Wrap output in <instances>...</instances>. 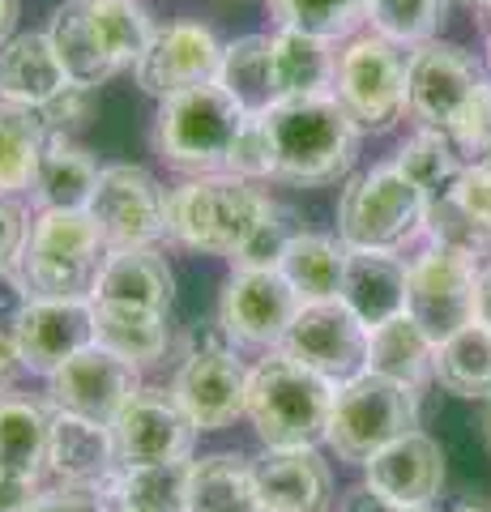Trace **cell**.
I'll return each mask as SVG.
<instances>
[{"instance_id":"cell-1","label":"cell","mask_w":491,"mask_h":512,"mask_svg":"<svg viewBox=\"0 0 491 512\" xmlns=\"http://www.w3.org/2000/svg\"><path fill=\"white\" fill-rule=\"evenodd\" d=\"M265 133L274 146V180L321 188L355 167L363 128L338 103V94H308L269 107Z\"/></svg>"},{"instance_id":"cell-2","label":"cell","mask_w":491,"mask_h":512,"mask_svg":"<svg viewBox=\"0 0 491 512\" xmlns=\"http://www.w3.org/2000/svg\"><path fill=\"white\" fill-rule=\"evenodd\" d=\"M338 389L287 350L248 367V423L265 448H316L329 436Z\"/></svg>"},{"instance_id":"cell-3","label":"cell","mask_w":491,"mask_h":512,"mask_svg":"<svg viewBox=\"0 0 491 512\" xmlns=\"http://www.w3.org/2000/svg\"><path fill=\"white\" fill-rule=\"evenodd\" d=\"M107 244L90 210H39L26 227L18 269L35 299H90Z\"/></svg>"},{"instance_id":"cell-4","label":"cell","mask_w":491,"mask_h":512,"mask_svg":"<svg viewBox=\"0 0 491 512\" xmlns=\"http://www.w3.org/2000/svg\"><path fill=\"white\" fill-rule=\"evenodd\" d=\"M248 124V111L223 86H197L176 99L158 103L154 120V154L167 167L188 175H223Z\"/></svg>"},{"instance_id":"cell-5","label":"cell","mask_w":491,"mask_h":512,"mask_svg":"<svg viewBox=\"0 0 491 512\" xmlns=\"http://www.w3.org/2000/svg\"><path fill=\"white\" fill-rule=\"evenodd\" d=\"M265 192L235 175H197L167 192V239L205 256H227L248 244L252 227L265 214Z\"/></svg>"},{"instance_id":"cell-6","label":"cell","mask_w":491,"mask_h":512,"mask_svg":"<svg viewBox=\"0 0 491 512\" xmlns=\"http://www.w3.org/2000/svg\"><path fill=\"white\" fill-rule=\"evenodd\" d=\"M427 201L398 167H372L342 188L338 239L351 252H402L423 235Z\"/></svg>"},{"instance_id":"cell-7","label":"cell","mask_w":491,"mask_h":512,"mask_svg":"<svg viewBox=\"0 0 491 512\" xmlns=\"http://www.w3.org/2000/svg\"><path fill=\"white\" fill-rule=\"evenodd\" d=\"M419 397L423 393L406 389V384L363 372L338 389L325 444L338 453V461L368 466L380 448L402 440L406 431H419Z\"/></svg>"},{"instance_id":"cell-8","label":"cell","mask_w":491,"mask_h":512,"mask_svg":"<svg viewBox=\"0 0 491 512\" xmlns=\"http://www.w3.org/2000/svg\"><path fill=\"white\" fill-rule=\"evenodd\" d=\"M406 316L436 346L474 325L479 320V261L440 244H427L419 256H410Z\"/></svg>"},{"instance_id":"cell-9","label":"cell","mask_w":491,"mask_h":512,"mask_svg":"<svg viewBox=\"0 0 491 512\" xmlns=\"http://www.w3.org/2000/svg\"><path fill=\"white\" fill-rule=\"evenodd\" d=\"M406 60L398 43L359 35L338 56V103L363 133H389L406 111Z\"/></svg>"},{"instance_id":"cell-10","label":"cell","mask_w":491,"mask_h":512,"mask_svg":"<svg viewBox=\"0 0 491 512\" xmlns=\"http://www.w3.org/2000/svg\"><path fill=\"white\" fill-rule=\"evenodd\" d=\"M487 82L483 64L457 43H423L406 60V116L427 133H453Z\"/></svg>"},{"instance_id":"cell-11","label":"cell","mask_w":491,"mask_h":512,"mask_svg":"<svg viewBox=\"0 0 491 512\" xmlns=\"http://www.w3.org/2000/svg\"><path fill=\"white\" fill-rule=\"evenodd\" d=\"M368 342L372 329L342 299H321V303H304L295 312L278 350H287L291 359L312 367L316 376H325L334 389H342V384L368 372Z\"/></svg>"},{"instance_id":"cell-12","label":"cell","mask_w":491,"mask_h":512,"mask_svg":"<svg viewBox=\"0 0 491 512\" xmlns=\"http://www.w3.org/2000/svg\"><path fill=\"white\" fill-rule=\"evenodd\" d=\"M90 218L99 222L107 252L154 248L167 235V188L146 167H103L90 201Z\"/></svg>"},{"instance_id":"cell-13","label":"cell","mask_w":491,"mask_h":512,"mask_svg":"<svg viewBox=\"0 0 491 512\" xmlns=\"http://www.w3.org/2000/svg\"><path fill=\"white\" fill-rule=\"evenodd\" d=\"M120 466H167V461H193L197 427L167 389H141L112 423Z\"/></svg>"},{"instance_id":"cell-14","label":"cell","mask_w":491,"mask_h":512,"mask_svg":"<svg viewBox=\"0 0 491 512\" xmlns=\"http://www.w3.org/2000/svg\"><path fill=\"white\" fill-rule=\"evenodd\" d=\"M223 47L218 35L201 22H171L154 35V43L146 47V56L137 60V86L154 94L158 103L176 99L184 90L197 86H214L218 73H223Z\"/></svg>"},{"instance_id":"cell-15","label":"cell","mask_w":491,"mask_h":512,"mask_svg":"<svg viewBox=\"0 0 491 512\" xmlns=\"http://www.w3.org/2000/svg\"><path fill=\"white\" fill-rule=\"evenodd\" d=\"M141 389L137 363L112 355L103 346H86L82 355H73L65 367H56L47 376V397L52 410L82 414L94 423H116V414L133 402V393Z\"/></svg>"},{"instance_id":"cell-16","label":"cell","mask_w":491,"mask_h":512,"mask_svg":"<svg viewBox=\"0 0 491 512\" xmlns=\"http://www.w3.org/2000/svg\"><path fill=\"white\" fill-rule=\"evenodd\" d=\"M299 308H304V299L291 291L282 269H235L223 286L218 320L244 346H282Z\"/></svg>"},{"instance_id":"cell-17","label":"cell","mask_w":491,"mask_h":512,"mask_svg":"<svg viewBox=\"0 0 491 512\" xmlns=\"http://www.w3.org/2000/svg\"><path fill=\"white\" fill-rule=\"evenodd\" d=\"M171 393L193 419L197 431H223L248 406V367L235 359V350H201L184 355Z\"/></svg>"},{"instance_id":"cell-18","label":"cell","mask_w":491,"mask_h":512,"mask_svg":"<svg viewBox=\"0 0 491 512\" xmlns=\"http://www.w3.org/2000/svg\"><path fill=\"white\" fill-rule=\"evenodd\" d=\"M13 342L22 350L26 372L52 376L56 367L94 346V299H30V308L13 325Z\"/></svg>"},{"instance_id":"cell-19","label":"cell","mask_w":491,"mask_h":512,"mask_svg":"<svg viewBox=\"0 0 491 512\" xmlns=\"http://www.w3.org/2000/svg\"><path fill=\"white\" fill-rule=\"evenodd\" d=\"M261 512H329L334 474L316 448H265L252 461Z\"/></svg>"},{"instance_id":"cell-20","label":"cell","mask_w":491,"mask_h":512,"mask_svg":"<svg viewBox=\"0 0 491 512\" xmlns=\"http://www.w3.org/2000/svg\"><path fill=\"white\" fill-rule=\"evenodd\" d=\"M47 470L60 483H77V487H103L116 478L120 470V453H116V436L107 423L82 419L69 410H52V440H47Z\"/></svg>"},{"instance_id":"cell-21","label":"cell","mask_w":491,"mask_h":512,"mask_svg":"<svg viewBox=\"0 0 491 512\" xmlns=\"http://www.w3.org/2000/svg\"><path fill=\"white\" fill-rule=\"evenodd\" d=\"M368 483L372 491L389 495V500H402V504H432L440 487H445V453L440 444L427 436V431H406L402 440H393L389 448L368 461Z\"/></svg>"},{"instance_id":"cell-22","label":"cell","mask_w":491,"mask_h":512,"mask_svg":"<svg viewBox=\"0 0 491 512\" xmlns=\"http://www.w3.org/2000/svg\"><path fill=\"white\" fill-rule=\"evenodd\" d=\"M406 278H410V261H402L398 252H351L338 299L368 329H376L406 312Z\"/></svg>"},{"instance_id":"cell-23","label":"cell","mask_w":491,"mask_h":512,"mask_svg":"<svg viewBox=\"0 0 491 512\" xmlns=\"http://www.w3.org/2000/svg\"><path fill=\"white\" fill-rule=\"evenodd\" d=\"M90 299L94 303H129V308H146V312L167 316L171 303H176V278H171V265L154 248L107 252Z\"/></svg>"},{"instance_id":"cell-24","label":"cell","mask_w":491,"mask_h":512,"mask_svg":"<svg viewBox=\"0 0 491 512\" xmlns=\"http://www.w3.org/2000/svg\"><path fill=\"white\" fill-rule=\"evenodd\" d=\"M69 86V73L60 64L47 30H30L0 47V94L26 107H47Z\"/></svg>"},{"instance_id":"cell-25","label":"cell","mask_w":491,"mask_h":512,"mask_svg":"<svg viewBox=\"0 0 491 512\" xmlns=\"http://www.w3.org/2000/svg\"><path fill=\"white\" fill-rule=\"evenodd\" d=\"M368 372L423 393V384L436 380V342L402 312V316H393V320H385V325L372 329Z\"/></svg>"},{"instance_id":"cell-26","label":"cell","mask_w":491,"mask_h":512,"mask_svg":"<svg viewBox=\"0 0 491 512\" xmlns=\"http://www.w3.org/2000/svg\"><path fill=\"white\" fill-rule=\"evenodd\" d=\"M47 440H52V410L30 397H0V474L39 483L47 474Z\"/></svg>"},{"instance_id":"cell-27","label":"cell","mask_w":491,"mask_h":512,"mask_svg":"<svg viewBox=\"0 0 491 512\" xmlns=\"http://www.w3.org/2000/svg\"><path fill=\"white\" fill-rule=\"evenodd\" d=\"M99 175H103V167L90 158V150L73 146L69 137L52 133L30 188H35L39 210H90Z\"/></svg>"},{"instance_id":"cell-28","label":"cell","mask_w":491,"mask_h":512,"mask_svg":"<svg viewBox=\"0 0 491 512\" xmlns=\"http://www.w3.org/2000/svg\"><path fill=\"white\" fill-rule=\"evenodd\" d=\"M47 39H52L60 64H65L69 82H77V86L99 90L107 77L120 73L116 60L107 56L99 30H94V18H90V5H86V0H65V5L52 13Z\"/></svg>"},{"instance_id":"cell-29","label":"cell","mask_w":491,"mask_h":512,"mask_svg":"<svg viewBox=\"0 0 491 512\" xmlns=\"http://www.w3.org/2000/svg\"><path fill=\"white\" fill-rule=\"evenodd\" d=\"M188 512H261L257 470L240 453H210L188 466Z\"/></svg>"},{"instance_id":"cell-30","label":"cell","mask_w":491,"mask_h":512,"mask_svg":"<svg viewBox=\"0 0 491 512\" xmlns=\"http://www.w3.org/2000/svg\"><path fill=\"white\" fill-rule=\"evenodd\" d=\"M47 141H52V128L43 111L0 94V197H18L35 184Z\"/></svg>"},{"instance_id":"cell-31","label":"cell","mask_w":491,"mask_h":512,"mask_svg":"<svg viewBox=\"0 0 491 512\" xmlns=\"http://www.w3.org/2000/svg\"><path fill=\"white\" fill-rule=\"evenodd\" d=\"M274 77H278L282 99L334 94V86H338L334 43L304 35V30H278L274 35Z\"/></svg>"},{"instance_id":"cell-32","label":"cell","mask_w":491,"mask_h":512,"mask_svg":"<svg viewBox=\"0 0 491 512\" xmlns=\"http://www.w3.org/2000/svg\"><path fill=\"white\" fill-rule=\"evenodd\" d=\"M223 86L248 116H265L269 107L282 103L278 94V77H274V39L269 35H244L223 47Z\"/></svg>"},{"instance_id":"cell-33","label":"cell","mask_w":491,"mask_h":512,"mask_svg":"<svg viewBox=\"0 0 491 512\" xmlns=\"http://www.w3.org/2000/svg\"><path fill=\"white\" fill-rule=\"evenodd\" d=\"M167 316L129 308V303H94V346L112 350L137 367L167 355Z\"/></svg>"},{"instance_id":"cell-34","label":"cell","mask_w":491,"mask_h":512,"mask_svg":"<svg viewBox=\"0 0 491 512\" xmlns=\"http://www.w3.org/2000/svg\"><path fill=\"white\" fill-rule=\"evenodd\" d=\"M346 256H351V248H346L342 239L299 231L291 239V248L282 252L278 269H282V278L291 282V291L304 303H321V299H338L342 295Z\"/></svg>"},{"instance_id":"cell-35","label":"cell","mask_w":491,"mask_h":512,"mask_svg":"<svg viewBox=\"0 0 491 512\" xmlns=\"http://www.w3.org/2000/svg\"><path fill=\"white\" fill-rule=\"evenodd\" d=\"M188 466L193 461H167V466H120L107 483L112 508L137 512H188Z\"/></svg>"},{"instance_id":"cell-36","label":"cell","mask_w":491,"mask_h":512,"mask_svg":"<svg viewBox=\"0 0 491 512\" xmlns=\"http://www.w3.org/2000/svg\"><path fill=\"white\" fill-rule=\"evenodd\" d=\"M436 384L453 397H491V329L466 325L436 346Z\"/></svg>"},{"instance_id":"cell-37","label":"cell","mask_w":491,"mask_h":512,"mask_svg":"<svg viewBox=\"0 0 491 512\" xmlns=\"http://www.w3.org/2000/svg\"><path fill=\"white\" fill-rule=\"evenodd\" d=\"M393 167L423 192L427 205L449 197V192L457 188V180H462V171H466L462 150H457L445 133H427V128H419V133L398 150Z\"/></svg>"},{"instance_id":"cell-38","label":"cell","mask_w":491,"mask_h":512,"mask_svg":"<svg viewBox=\"0 0 491 512\" xmlns=\"http://www.w3.org/2000/svg\"><path fill=\"white\" fill-rule=\"evenodd\" d=\"M278 30H304L325 43L351 39L368 22V0H269Z\"/></svg>"},{"instance_id":"cell-39","label":"cell","mask_w":491,"mask_h":512,"mask_svg":"<svg viewBox=\"0 0 491 512\" xmlns=\"http://www.w3.org/2000/svg\"><path fill=\"white\" fill-rule=\"evenodd\" d=\"M86 5L107 56L116 60V69H137V60L146 56V47L158 35L150 26V13L137 0H86Z\"/></svg>"},{"instance_id":"cell-40","label":"cell","mask_w":491,"mask_h":512,"mask_svg":"<svg viewBox=\"0 0 491 512\" xmlns=\"http://www.w3.org/2000/svg\"><path fill=\"white\" fill-rule=\"evenodd\" d=\"M372 35L398 43V47H423L445 22V0H368Z\"/></svg>"},{"instance_id":"cell-41","label":"cell","mask_w":491,"mask_h":512,"mask_svg":"<svg viewBox=\"0 0 491 512\" xmlns=\"http://www.w3.org/2000/svg\"><path fill=\"white\" fill-rule=\"evenodd\" d=\"M423 235L427 244H440V248H453V252H466V256H487L491 252V231H483L479 222H474L462 205L449 197H440L427 205V218H423Z\"/></svg>"},{"instance_id":"cell-42","label":"cell","mask_w":491,"mask_h":512,"mask_svg":"<svg viewBox=\"0 0 491 512\" xmlns=\"http://www.w3.org/2000/svg\"><path fill=\"white\" fill-rule=\"evenodd\" d=\"M295 235H299L295 214L287 210V205H278V201H265L261 222L252 227L248 244L235 252V269H278L282 265V252L291 248Z\"/></svg>"},{"instance_id":"cell-43","label":"cell","mask_w":491,"mask_h":512,"mask_svg":"<svg viewBox=\"0 0 491 512\" xmlns=\"http://www.w3.org/2000/svg\"><path fill=\"white\" fill-rule=\"evenodd\" d=\"M227 175L235 180H274V146H269V133H265V116H248L240 141L227 158Z\"/></svg>"},{"instance_id":"cell-44","label":"cell","mask_w":491,"mask_h":512,"mask_svg":"<svg viewBox=\"0 0 491 512\" xmlns=\"http://www.w3.org/2000/svg\"><path fill=\"white\" fill-rule=\"evenodd\" d=\"M449 141L470 158H479L483 150H491V82L479 86V94H474L470 107L462 111V120L453 124Z\"/></svg>"},{"instance_id":"cell-45","label":"cell","mask_w":491,"mask_h":512,"mask_svg":"<svg viewBox=\"0 0 491 512\" xmlns=\"http://www.w3.org/2000/svg\"><path fill=\"white\" fill-rule=\"evenodd\" d=\"M39 111H43V120H47V128H52V133L69 137L73 128H82V124L90 120V111H94V90H90V86L69 82L65 90L56 94L52 103L39 107Z\"/></svg>"},{"instance_id":"cell-46","label":"cell","mask_w":491,"mask_h":512,"mask_svg":"<svg viewBox=\"0 0 491 512\" xmlns=\"http://www.w3.org/2000/svg\"><path fill=\"white\" fill-rule=\"evenodd\" d=\"M26 512H112V500H107L103 487H77V483H65V487H52V491H39L30 500Z\"/></svg>"},{"instance_id":"cell-47","label":"cell","mask_w":491,"mask_h":512,"mask_svg":"<svg viewBox=\"0 0 491 512\" xmlns=\"http://www.w3.org/2000/svg\"><path fill=\"white\" fill-rule=\"evenodd\" d=\"M453 201L479 222L483 231H491V167L487 163H466L462 180L453 188Z\"/></svg>"},{"instance_id":"cell-48","label":"cell","mask_w":491,"mask_h":512,"mask_svg":"<svg viewBox=\"0 0 491 512\" xmlns=\"http://www.w3.org/2000/svg\"><path fill=\"white\" fill-rule=\"evenodd\" d=\"M30 299H35V295H30L22 269L18 265L5 269V274H0V329L13 333V325H18L22 312L30 308Z\"/></svg>"},{"instance_id":"cell-49","label":"cell","mask_w":491,"mask_h":512,"mask_svg":"<svg viewBox=\"0 0 491 512\" xmlns=\"http://www.w3.org/2000/svg\"><path fill=\"white\" fill-rule=\"evenodd\" d=\"M22 244H26V222H22V210H18V205H13L9 197H0V274L18 265Z\"/></svg>"},{"instance_id":"cell-50","label":"cell","mask_w":491,"mask_h":512,"mask_svg":"<svg viewBox=\"0 0 491 512\" xmlns=\"http://www.w3.org/2000/svg\"><path fill=\"white\" fill-rule=\"evenodd\" d=\"M342 512H436L432 504H402V500H389V495H380L372 491L368 483L355 487V491H346V500H342Z\"/></svg>"},{"instance_id":"cell-51","label":"cell","mask_w":491,"mask_h":512,"mask_svg":"<svg viewBox=\"0 0 491 512\" xmlns=\"http://www.w3.org/2000/svg\"><path fill=\"white\" fill-rule=\"evenodd\" d=\"M22 372H26V363H22L18 342H13V333L0 329V397H9L13 380H18Z\"/></svg>"},{"instance_id":"cell-52","label":"cell","mask_w":491,"mask_h":512,"mask_svg":"<svg viewBox=\"0 0 491 512\" xmlns=\"http://www.w3.org/2000/svg\"><path fill=\"white\" fill-rule=\"evenodd\" d=\"M479 325L491 329V265L479 269Z\"/></svg>"},{"instance_id":"cell-53","label":"cell","mask_w":491,"mask_h":512,"mask_svg":"<svg viewBox=\"0 0 491 512\" xmlns=\"http://www.w3.org/2000/svg\"><path fill=\"white\" fill-rule=\"evenodd\" d=\"M13 22H18V0H0V47L13 39Z\"/></svg>"},{"instance_id":"cell-54","label":"cell","mask_w":491,"mask_h":512,"mask_svg":"<svg viewBox=\"0 0 491 512\" xmlns=\"http://www.w3.org/2000/svg\"><path fill=\"white\" fill-rule=\"evenodd\" d=\"M483 436H487V448H491V397L483 402Z\"/></svg>"},{"instance_id":"cell-55","label":"cell","mask_w":491,"mask_h":512,"mask_svg":"<svg viewBox=\"0 0 491 512\" xmlns=\"http://www.w3.org/2000/svg\"><path fill=\"white\" fill-rule=\"evenodd\" d=\"M483 13H487V39H491V0H483Z\"/></svg>"},{"instance_id":"cell-56","label":"cell","mask_w":491,"mask_h":512,"mask_svg":"<svg viewBox=\"0 0 491 512\" xmlns=\"http://www.w3.org/2000/svg\"><path fill=\"white\" fill-rule=\"evenodd\" d=\"M474 163H487V167H491V150H483L479 158H474Z\"/></svg>"},{"instance_id":"cell-57","label":"cell","mask_w":491,"mask_h":512,"mask_svg":"<svg viewBox=\"0 0 491 512\" xmlns=\"http://www.w3.org/2000/svg\"><path fill=\"white\" fill-rule=\"evenodd\" d=\"M457 512H487V508H457Z\"/></svg>"},{"instance_id":"cell-58","label":"cell","mask_w":491,"mask_h":512,"mask_svg":"<svg viewBox=\"0 0 491 512\" xmlns=\"http://www.w3.org/2000/svg\"><path fill=\"white\" fill-rule=\"evenodd\" d=\"M112 512H137V508H112Z\"/></svg>"},{"instance_id":"cell-59","label":"cell","mask_w":491,"mask_h":512,"mask_svg":"<svg viewBox=\"0 0 491 512\" xmlns=\"http://www.w3.org/2000/svg\"><path fill=\"white\" fill-rule=\"evenodd\" d=\"M466 5H483V0H466Z\"/></svg>"}]
</instances>
